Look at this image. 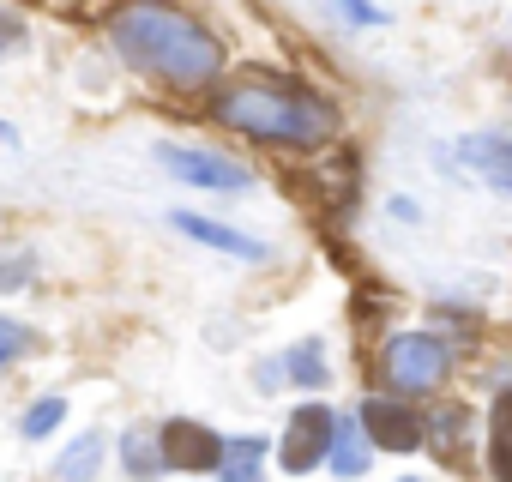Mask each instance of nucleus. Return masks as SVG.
Instances as JSON below:
<instances>
[{"instance_id":"15","label":"nucleus","mask_w":512,"mask_h":482,"mask_svg":"<svg viewBox=\"0 0 512 482\" xmlns=\"http://www.w3.org/2000/svg\"><path fill=\"white\" fill-rule=\"evenodd\" d=\"M91 464H97V446H79V452H67V464H61V470H67V476H79V470H91Z\"/></svg>"},{"instance_id":"10","label":"nucleus","mask_w":512,"mask_h":482,"mask_svg":"<svg viewBox=\"0 0 512 482\" xmlns=\"http://www.w3.org/2000/svg\"><path fill=\"white\" fill-rule=\"evenodd\" d=\"M326 452H332V464H338L344 476H356V470H362V446H356V434H350V428H332V446H326Z\"/></svg>"},{"instance_id":"17","label":"nucleus","mask_w":512,"mask_h":482,"mask_svg":"<svg viewBox=\"0 0 512 482\" xmlns=\"http://www.w3.org/2000/svg\"><path fill=\"white\" fill-rule=\"evenodd\" d=\"M0 139H13V127H7V121H0Z\"/></svg>"},{"instance_id":"1","label":"nucleus","mask_w":512,"mask_h":482,"mask_svg":"<svg viewBox=\"0 0 512 482\" xmlns=\"http://www.w3.org/2000/svg\"><path fill=\"white\" fill-rule=\"evenodd\" d=\"M115 43H121V55L133 67H145V73H157L169 85H199L223 61L217 37L199 19L169 13V7H127L121 25H115Z\"/></svg>"},{"instance_id":"2","label":"nucleus","mask_w":512,"mask_h":482,"mask_svg":"<svg viewBox=\"0 0 512 482\" xmlns=\"http://www.w3.org/2000/svg\"><path fill=\"white\" fill-rule=\"evenodd\" d=\"M217 121L235 133H253V139H278V145H320L338 127L332 103H320L314 91H296V85H272V79L229 85L217 97Z\"/></svg>"},{"instance_id":"4","label":"nucleus","mask_w":512,"mask_h":482,"mask_svg":"<svg viewBox=\"0 0 512 482\" xmlns=\"http://www.w3.org/2000/svg\"><path fill=\"white\" fill-rule=\"evenodd\" d=\"M332 410L326 404H302L296 416H290V434H284V470H314L320 458H326V446H332Z\"/></svg>"},{"instance_id":"13","label":"nucleus","mask_w":512,"mask_h":482,"mask_svg":"<svg viewBox=\"0 0 512 482\" xmlns=\"http://www.w3.org/2000/svg\"><path fill=\"white\" fill-rule=\"evenodd\" d=\"M290 374H296V380H302V386H314V380H320V374H326V362H320V356H314V350H296V356H290Z\"/></svg>"},{"instance_id":"12","label":"nucleus","mask_w":512,"mask_h":482,"mask_svg":"<svg viewBox=\"0 0 512 482\" xmlns=\"http://www.w3.org/2000/svg\"><path fill=\"white\" fill-rule=\"evenodd\" d=\"M25 344H31V332H25L19 320H0V368H7V362L25 350Z\"/></svg>"},{"instance_id":"16","label":"nucleus","mask_w":512,"mask_h":482,"mask_svg":"<svg viewBox=\"0 0 512 482\" xmlns=\"http://www.w3.org/2000/svg\"><path fill=\"white\" fill-rule=\"evenodd\" d=\"M13 37H19V25H13V19H0V43H13Z\"/></svg>"},{"instance_id":"8","label":"nucleus","mask_w":512,"mask_h":482,"mask_svg":"<svg viewBox=\"0 0 512 482\" xmlns=\"http://www.w3.org/2000/svg\"><path fill=\"white\" fill-rule=\"evenodd\" d=\"M187 235H199V241H211V248H223V254H235V260H266V248L253 235H235V229H223V223H205V217H193V211H181L175 217Z\"/></svg>"},{"instance_id":"7","label":"nucleus","mask_w":512,"mask_h":482,"mask_svg":"<svg viewBox=\"0 0 512 482\" xmlns=\"http://www.w3.org/2000/svg\"><path fill=\"white\" fill-rule=\"evenodd\" d=\"M217 434L211 428H199V422H169L163 428V458L169 464H181V470H211L217 464Z\"/></svg>"},{"instance_id":"11","label":"nucleus","mask_w":512,"mask_h":482,"mask_svg":"<svg viewBox=\"0 0 512 482\" xmlns=\"http://www.w3.org/2000/svg\"><path fill=\"white\" fill-rule=\"evenodd\" d=\"M488 452H494V482H506V404H494V428H488Z\"/></svg>"},{"instance_id":"9","label":"nucleus","mask_w":512,"mask_h":482,"mask_svg":"<svg viewBox=\"0 0 512 482\" xmlns=\"http://www.w3.org/2000/svg\"><path fill=\"white\" fill-rule=\"evenodd\" d=\"M260 440H223L217 446V464H223V476L229 482H260Z\"/></svg>"},{"instance_id":"14","label":"nucleus","mask_w":512,"mask_h":482,"mask_svg":"<svg viewBox=\"0 0 512 482\" xmlns=\"http://www.w3.org/2000/svg\"><path fill=\"white\" fill-rule=\"evenodd\" d=\"M61 422V398H49V404H37L31 416H25V434H49Z\"/></svg>"},{"instance_id":"5","label":"nucleus","mask_w":512,"mask_h":482,"mask_svg":"<svg viewBox=\"0 0 512 482\" xmlns=\"http://www.w3.org/2000/svg\"><path fill=\"white\" fill-rule=\"evenodd\" d=\"M362 428H368V440H380L386 452H416V446H422L416 410H404V404H392V398H368V404H362Z\"/></svg>"},{"instance_id":"3","label":"nucleus","mask_w":512,"mask_h":482,"mask_svg":"<svg viewBox=\"0 0 512 482\" xmlns=\"http://www.w3.org/2000/svg\"><path fill=\"white\" fill-rule=\"evenodd\" d=\"M386 374H392V386H398V392H428V386H440V374H446V344H440V338L410 332V338H398V344H392Z\"/></svg>"},{"instance_id":"6","label":"nucleus","mask_w":512,"mask_h":482,"mask_svg":"<svg viewBox=\"0 0 512 482\" xmlns=\"http://www.w3.org/2000/svg\"><path fill=\"white\" fill-rule=\"evenodd\" d=\"M163 163L181 175V181H199V187H247V169L217 157V151H187V145H163Z\"/></svg>"}]
</instances>
